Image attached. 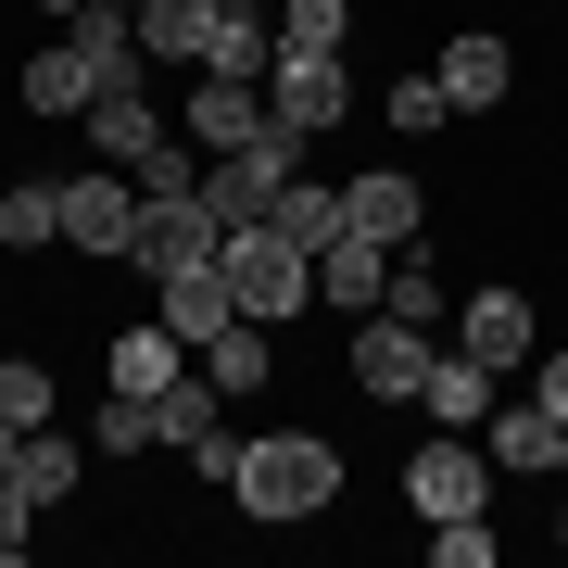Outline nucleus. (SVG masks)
Masks as SVG:
<instances>
[{"label": "nucleus", "instance_id": "nucleus-4", "mask_svg": "<svg viewBox=\"0 0 568 568\" xmlns=\"http://www.w3.org/2000/svg\"><path fill=\"white\" fill-rule=\"evenodd\" d=\"M480 493H493V455L467 443V429H443V443L405 455V506L417 518H480Z\"/></svg>", "mask_w": 568, "mask_h": 568}, {"label": "nucleus", "instance_id": "nucleus-35", "mask_svg": "<svg viewBox=\"0 0 568 568\" xmlns=\"http://www.w3.org/2000/svg\"><path fill=\"white\" fill-rule=\"evenodd\" d=\"M13 443H26V429H13V417H0V480H13Z\"/></svg>", "mask_w": 568, "mask_h": 568}, {"label": "nucleus", "instance_id": "nucleus-6", "mask_svg": "<svg viewBox=\"0 0 568 568\" xmlns=\"http://www.w3.org/2000/svg\"><path fill=\"white\" fill-rule=\"evenodd\" d=\"M63 241H77V253H126V241H140V178H126V164L63 178Z\"/></svg>", "mask_w": 568, "mask_h": 568}, {"label": "nucleus", "instance_id": "nucleus-24", "mask_svg": "<svg viewBox=\"0 0 568 568\" xmlns=\"http://www.w3.org/2000/svg\"><path fill=\"white\" fill-rule=\"evenodd\" d=\"M89 443H102V455H152L164 443V392H114V405L89 417Z\"/></svg>", "mask_w": 568, "mask_h": 568}, {"label": "nucleus", "instance_id": "nucleus-36", "mask_svg": "<svg viewBox=\"0 0 568 568\" xmlns=\"http://www.w3.org/2000/svg\"><path fill=\"white\" fill-rule=\"evenodd\" d=\"M556 467H568V443H556Z\"/></svg>", "mask_w": 568, "mask_h": 568}, {"label": "nucleus", "instance_id": "nucleus-20", "mask_svg": "<svg viewBox=\"0 0 568 568\" xmlns=\"http://www.w3.org/2000/svg\"><path fill=\"white\" fill-rule=\"evenodd\" d=\"M215 13H227V0H140V51L203 63V51H215Z\"/></svg>", "mask_w": 568, "mask_h": 568}, {"label": "nucleus", "instance_id": "nucleus-19", "mask_svg": "<svg viewBox=\"0 0 568 568\" xmlns=\"http://www.w3.org/2000/svg\"><path fill=\"white\" fill-rule=\"evenodd\" d=\"M227 316H241V304H227V265H190V278H164V328H178V342H215Z\"/></svg>", "mask_w": 568, "mask_h": 568}, {"label": "nucleus", "instance_id": "nucleus-9", "mask_svg": "<svg viewBox=\"0 0 568 568\" xmlns=\"http://www.w3.org/2000/svg\"><path fill=\"white\" fill-rule=\"evenodd\" d=\"M178 126H190V152H253V140H265L278 114H265V89H253V77H203Z\"/></svg>", "mask_w": 568, "mask_h": 568}, {"label": "nucleus", "instance_id": "nucleus-32", "mask_svg": "<svg viewBox=\"0 0 568 568\" xmlns=\"http://www.w3.org/2000/svg\"><path fill=\"white\" fill-rule=\"evenodd\" d=\"M429 556H443V568H480L493 530H480V518H429Z\"/></svg>", "mask_w": 568, "mask_h": 568}, {"label": "nucleus", "instance_id": "nucleus-25", "mask_svg": "<svg viewBox=\"0 0 568 568\" xmlns=\"http://www.w3.org/2000/svg\"><path fill=\"white\" fill-rule=\"evenodd\" d=\"M0 241H13V253H39V241H63V190H51V178L0 190Z\"/></svg>", "mask_w": 568, "mask_h": 568}, {"label": "nucleus", "instance_id": "nucleus-2", "mask_svg": "<svg viewBox=\"0 0 568 568\" xmlns=\"http://www.w3.org/2000/svg\"><path fill=\"white\" fill-rule=\"evenodd\" d=\"M215 265H227V304H241V316H265V328L316 304V253H304V241H278V227H227V241H215Z\"/></svg>", "mask_w": 568, "mask_h": 568}, {"label": "nucleus", "instance_id": "nucleus-5", "mask_svg": "<svg viewBox=\"0 0 568 568\" xmlns=\"http://www.w3.org/2000/svg\"><path fill=\"white\" fill-rule=\"evenodd\" d=\"M342 102H354L342 51H278V63H265V114L304 126V140H316V126H342Z\"/></svg>", "mask_w": 568, "mask_h": 568}, {"label": "nucleus", "instance_id": "nucleus-30", "mask_svg": "<svg viewBox=\"0 0 568 568\" xmlns=\"http://www.w3.org/2000/svg\"><path fill=\"white\" fill-rule=\"evenodd\" d=\"M342 0H291V13H278V51H342Z\"/></svg>", "mask_w": 568, "mask_h": 568}, {"label": "nucleus", "instance_id": "nucleus-15", "mask_svg": "<svg viewBox=\"0 0 568 568\" xmlns=\"http://www.w3.org/2000/svg\"><path fill=\"white\" fill-rule=\"evenodd\" d=\"M77 126H89V152H102V164H140V152L164 140V114L140 102V89H102V102H89Z\"/></svg>", "mask_w": 568, "mask_h": 568}, {"label": "nucleus", "instance_id": "nucleus-8", "mask_svg": "<svg viewBox=\"0 0 568 568\" xmlns=\"http://www.w3.org/2000/svg\"><path fill=\"white\" fill-rule=\"evenodd\" d=\"M429 366H443V354H429V328H417V316L354 328V379L379 392V405H417V392H429Z\"/></svg>", "mask_w": 568, "mask_h": 568}, {"label": "nucleus", "instance_id": "nucleus-10", "mask_svg": "<svg viewBox=\"0 0 568 568\" xmlns=\"http://www.w3.org/2000/svg\"><path fill=\"white\" fill-rule=\"evenodd\" d=\"M215 241H227V227L203 215V190H190V203H140V241H126V253H140L152 278H190V265H215Z\"/></svg>", "mask_w": 568, "mask_h": 568}, {"label": "nucleus", "instance_id": "nucleus-3", "mask_svg": "<svg viewBox=\"0 0 568 568\" xmlns=\"http://www.w3.org/2000/svg\"><path fill=\"white\" fill-rule=\"evenodd\" d=\"M291 178H304V126H265L253 152H215L203 164V215L215 227H265V203H278Z\"/></svg>", "mask_w": 568, "mask_h": 568}, {"label": "nucleus", "instance_id": "nucleus-11", "mask_svg": "<svg viewBox=\"0 0 568 568\" xmlns=\"http://www.w3.org/2000/svg\"><path fill=\"white\" fill-rule=\"evenodd\" d=\"M316 304H342V316L392 304V241H366V227H342V241L316 253Z\"/></svg>", "mask_w": 568, "mask_h": 568}, {"label": "nucleus", "instance_id": "nucleus-31", "mask_svg": "<svg viewBox=\"0 0 568 568\" xmlns=\"http://www.w3.org/2000/svg\"><path fill=\"white\" fill-rule=\"evenodd\" d=\"M392 316H443V265H429V253H405V265H392Z\"/></svg>", "mask_w": 568, "mask_h": 568}, {"label": "nucleus", "instance_id": "nucleus-13", "mask_svg": "<svg viewBox=\"0 0 568 568\" xmlns=\"http://www.w3.org/2000/svg\"><path fill=\"white\" fill-rule=\"evenodd\" d=\"M342 215L366 227V241H417V215H429V203H417L405 164H379V178H354V190H342Z\"/></svg>", "mask_w": 568, "mask_h": 568}, {"label": "nucleus", "instance_id": "nucleus-21", "mask_svg": "<svg viewBox=\"0 0 568 568\" xmlns=\"http://www.w3.org/2000/svg\"><path fill=\"white\" fill-rule=\"evenodd\" d=\"M265 227H278V241H304V253H328V241H342L354 215H342V190H316V178H291L278 203H265Z\"/></svg>", "mask_w": 568, "mask_h": 568}, {"label": "nucleus", "instance_id": "nucleus-1", "mask_svg": "<svg viewBox=\"0 0 568 568\" xmlns=\"http://www.w3.org/2000/svg\"><path fill=\"white\" fill-rule=\"evenodd\" d=\"M241 493L253 518H316V506H342V455L316 443V429H265V443H241Z\"/></svg>", "mask_w": 568, "mask_h": 568}, {"label": "nucleus", "instance_id": "nucleus-16", "mask_svg": "<svg viewBox=\"0 0 568 568\" xmlns=\"http://www.w3.org/2000/svg\"><path fill=\"white\" fill-rule=\"evenodd\" d=\"M89 102H102V77H89V51H77V39H63V51H39V63H26V114H63V126H77Z\"/></svg>", "mask_w": 568, "mask_h": 568}, {"label": "nucleus", "instance_id": "nucleus-7", "mask_svg": "<svg viewBox=\"0 0 568 568\" xmlns=\"http://www.w3.org/2000/svg\"><path fill=\"white\" fill-rule=\"evenodd\" d=\"M429 77H443V102H455V114H493V102H506V89H518V51L493 39V26H455Z\"/></svg>", "mask_w": 568, "mask_h": 568}, {"label": "nucleus", "instance_id": "nucleus-29", "mask_svg": "<svg viewBox=\"0 0 568 568\" xmlns=\"http://www.w3.org/2000/svg\"><path fill=\"white\" fill-rule=\"evenodd\" d=\"M0 417H13V429H39V417H51V366L0 354Z\"/></svg>", "mask_w": 568, "mask_h": 568}, {"label": "nucleus", "instance_id": "nucleus-27", "mask_svg": "<svg viewBox=\"0 0 568 568\" xmlns=\"http://www.w3.org/2000/svg\"><path fill=\"white\" fill-rule=\"evenodd\" d=\"M126 178H140V203H190V190H203V164H190V140L164 126V140H152L140 164H126Z\"/></svg>", "mask_w": 568, "mask_h": 568}, {"label": "nucleus", "instance_id": "nucleus-22", "mask_svg": "<svg viewBox=\"0 0 568 568\" xmlns=\"http://www.w3.org/2000/svg\"><path fill=\"white\" fill-rule=\"evenodd\" d=\"M417 405L443 417V429H480V417H493V366H480V354H443V366H429V392H417Z\"/></svg>", "mask_w": 568, "mask_h": 568}, {"label": "nucleus", "instance_id": "nucleus-33", "mask_svg": "<svg viewBox=\"0 0 568 568\" xmlns=\"http://www.w3.org/2000/svg\"><path fill=\"white\" fill-rule=\"evenodd\" d=\"M26 544H39V506H26L13 480H0V556H26Z\"/></svg>", "mask_w": 568, "mask_h": 568}, {"label": "nucleus", "instance_id": "nucleus-23", "mask_svg": "<svg viewBox=\"0 0 568 568\" xmlns=\"http://www.w3.org/2000/svg\"><path fill=\"white\" fill-rule=\"evenodd\" d=\"M203 366H215V392H265V366H278V342H265V316H227L215 342H203Z\"/></svg>", "mask_w": 568, "mask_h": 568}, {"label": "nucleus", "instance_id": "nucleus-17", "mask_svg": "<svg viewBox=\"0 0 568 568\" xmlns=\"http://www.w3.org/2000/svg\"><path fill=\"white\" fill-rule=\"evenodd\" d=\"M265 63H278V26H265L253 0H227V13H215V51H203V77H253V89H265Z\"/></svg>", "mask_w": 568, "mask_h": 568}, {"label": "nucleus", "instance_id": "nucleus-18", "mask_svg": "<svg viewBox=\"0 0 568 568\" xmlns=\"http://www.w3.org/2000/svg\"><path fill=\"white\" fill-rule=\"evenodd\" d=\"M455 342L480 354V366H530V304H518V291H480V304H467V328H455Z\"/></svg>", "mask_w": 568, "mask_h": 568}, {"label": "nucleus", "instance_id": "nucleus-12", "mask_svg": "<svg viewBox=\"0 0 568 568\" xmlns=\"http://www.w3.org/2000/svg\"><path fill=\"white\" fill-rule=\"evenodd\" d=\"M480 429H493L480 455H493V467H518V480H544V467H556V443H568V417H544V405H493Z\"/></svg>", "mask_w": 568, "mask_h": 568}, {"label": "nucleus", "instance_id": "nucleus-28", "mask_svg": "<svg viewBox=\"0 0 568 568\" xmlns=\"http://www.w3.org/2000/svg\"><path fill=\"white\" fill-rule=\"evenodd\" d=\"M379 114L405 126V140H443V126H455V102H443V77H405V89H392Z\"/></svg>", "mask_w": 568, "mask_h": 568}, {"label": "nucleus", "instance_id": "nucleus-14", "mask_svg": "<svg viewBox=\"0 0 568 568\" xmlns=\"http://www.w3.org/2000/svg\"><path fill=\"white\" fill-rule=\"evenodd\" d=\"M77 467H89V455H77V443H63V429L39 417V429H26V443H13V493H26V506L51 518L63 493H77Z\"/></svg>", "mask_w": 568, "mask_h": 568}, {"label": "nucleus", "instance_id": "nucleus-26", "mask_svg": "<svg viewBox=\"0 0 568 568\" xmlns=\"http://www.w3.org/2000/svg\"><path fill=\"white\" fill-rule=\"evenodd\" d=\"M178 328H126V342H114V392H164V379H178Z\"/></svg>", "mask_w": 568, "mask_h": 568}, {"label": "nucleus", "instance_id": "nucleus-34", "mask_svg": "<svg viewBox=\"0 0 568 568\" xmlns=\"http://www.w3.org/2000/svg\"><path fill=\"white\" fill-rule=\"evenodd\" d=\"M530 405H544V417H568V354H544V379H530Z\"/></svg>", "mask_w": 568, "mask_h": 568}]
</instances>
